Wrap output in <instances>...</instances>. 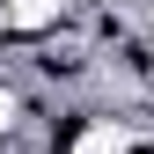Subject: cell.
<instances>
[{
  "label": "cell",
  "mask_w": 154,
  "mask_h": 154,
  "mask_svg": "<svg viewBox=\"0 0 154 154\" xmlns=\"http://www.w3.org/2000/svg\"><path fill=\"white\" fill-rule=\"evenodd\" d=\"M73 22V0H0V37L8 44H29V37H51Z\"/></svg>",
  "instance_id": "cell-1"
}]
</instances>
